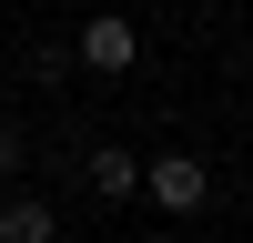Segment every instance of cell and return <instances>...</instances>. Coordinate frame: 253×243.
Returning <instances> with one entry per match:
<instances>
[{
  "label": "cell",
  "instance_id": "6da1fadb",
  "mask_svg": "<svg viewBox=\"0 0 253 243\" xmlns=\"http://www.w3.org/2000/svg\"><path fill=\"white\" fill-rule=\"evenodd\" d=\"M71 61H81V71H132V61H142V31H132V20H122V10H91V20H81V40H71Z\"/></svg>",
  "mask_w": 253,
  "mask_h": 243
},
{
  "label": "cell",
  "instance_id": "7a4b0ae2",
  "mask_svg": "<svg viewBox=\"0 0 253 243\" xmlns=\"http://www.w3.org/2000/svg\"><path fill=\"white\" fill-rule=\"evenodd\" d=\"M142 202H162V213H203L213 182H203L193 152H162V162H142Z\"/></svg>",
  "mask_w": 253,
  "mask_h": 243
},
{
  "label": "cell",
  "instance_id": "3957f363",
  "mask_svg": "<svg viewBox=\"0 0 253 243\" xmlns=\"http://www.w3.org/2000/svg\"><path fill=\"white\" fill-rule=\"evenodd\" d=\"M0 243H61V213L41 193H0Z\"/></svg>",
  "mask_w": 253,
  "mask_h": 243
},
{
  "label": "cell",
  "instance_id": "277c9868",
  "mask_svg": "<svg viewBox=\"0 0 253 243\" xmlns=\"http://www.w3.org/2000/svg\"><path fill=\"white\" fill-rule=\"evenodd\" d=\"M81 172H91L101 202H132V193H142V162L122 152V142H91V162H81Z\"/></svg>",
  "mask_w": 253,
  "mask_h": 243
},
{
  "label": "cell",
  "instance_id": "5b68a950",
  "mask_svg": "<svg viewBox=\"0 0 253 243\" xmlns=\"http://www.w3.org/2000/svg\"><path fill=\"white\" fill-rule=\"evenodd\" d=\"M20 142H31V132H20V112H0V172H20Z\"/></svg>",
  "mask_w": 253,
  "mask_h": 243
}]
</instances>
